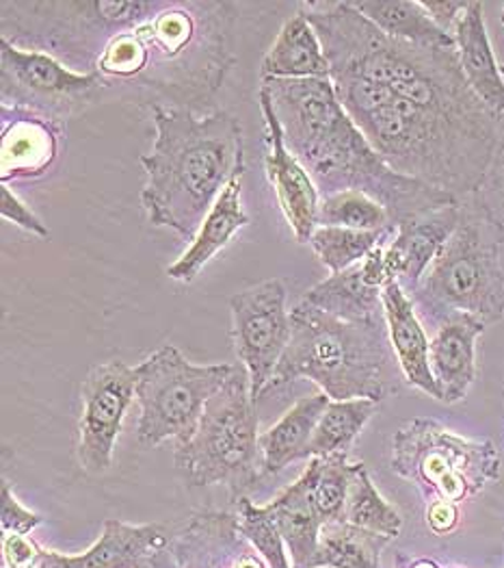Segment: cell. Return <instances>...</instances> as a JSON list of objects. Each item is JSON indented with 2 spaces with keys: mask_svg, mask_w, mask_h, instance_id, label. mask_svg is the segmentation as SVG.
Wrapping results in <instances>:
<instances>
[{
  "mask_svg": "<svg viewBox=\"0 0 504 568\" xmlns=\"http://www.w3.org/2000/svg\"><path fill=\"white\" fill-rule=\"evenodd\" d=\"M236 20L238 7L229 0H158L100 52L92 74L100 77L102 100L150 111L204 109L236 63Z\"/></svg>",
  "mask_w": 504,
  "mask_h": 568,
  "instance_id": "6da1fadb",
  "label": "cell"
},
{
  "mask_svg": "<svg viewBox=\"0 0 504 568\" xmlns=\"http://www.w3.org/2000/svg\"><path fill=\"white\" fill-rule=\"evenodd\" d=\"M284 142L325 195L362 191L381 202L392 224L457 204L451 193L394 172L340 104L331 79H263Z\"/></svg>",
  "mask_w": 504,
  "mask_h": 568,
  "instance_id": "7a4b0ae2",
  "label": "cell"
},
{
  "mask_svg": "<svg viewBox=\"0 0 504 568\" xmlns=\"http://www.w3.org/2000/svg\"><path fill=\"white\" fill-rule=\"evenodd\" d=\"M152 122L154 145L141 154V204L152 226L193 241L219 195L245 172L243 126L224 109L154 106Z\"/></svg>",
  "mask_w": 504,
  "mask_h": 568,
  "instance_id": "3957f363",
  "label": "cell"
},
{
  "mask_svg": "<svg viewBox=\"0 0 504 568\" xmlns=\"http://www.w3.org/2000/svg\"><path fill=\"white\" fill-rule=\"evenodd\" d=\"M290 328L269 388L312 379L331 402H381L397 390L385 320L344 322L301 302L290 311Z\"/></svg>",
  "mask_w": 504,
  "mask_h": 568,
  "instance_id": "277c9868",
  "label": "cell"
},
{
  "mask_svg": "<svg viewBox=\"0 0 504 568\" xmlns=\"http://www.w3.org/2000/svg\"><path fill=\"white\" fill-rule=\"evenodd\" d=\"M504 231L470 195L461 200V220L413 291L418 317L440 326L446 317L465 313L485 326L504 315V274L501 245Z\"/></svg>",
  "mask_w": 504,
  "mask_h": 568,
  "instance_id": "5b68a950",
  "label": "cell"
},
{
  "mask_svg": "<svg viewBox=\"0 0 504 568\" xmlns=\"http://www.w3.org/2000/svg\"><path fill=\"white\" fill-rule=\"evenodd\" d=\"M158 0H2L0 38L92 74L104 47L145 20Z\"/></svg>",
  "mask_w": 504,
  "mask_h": 568,
  "instance_id": "8992f818",
  "label": "cell"
},
{
  "mask_svg": "<svg viewBox=\"0 0 504 568\" xmlns=\"http://www.w3.org/2000/svg\"><path fill=\"white\" fill-rule=\"evenodd\" d=\"M256 399L249 374L234 363L228 382L210 397L195 434L176 445V467L188 486L226 484L229 497L243 493L263 477Z\"/></svg>",
  "mask_w": 504,
  "mask_h": 568,
  "instance_id": "52a82bcc",
  "label": "cell"
},
{
  "mask_svg": "<svg viewBox=\"0 0 504 568\" xmlns=\"http://www.w3.org/2000/svg\"><path fill=\"white\" fill-rule=\"evenodd\" d=\"M392 471L431 501L459 504L501 479L492 440H472L433 419H413L392 438Z\"/></svg>",
  "mask_w": 504,
  "mask_h": 568,
  "instance_id": "ba28073f",
  "label": "cell"
},
{
  "mask_svg": "<svg viewBox=\"0 0 504 568\" xmlns=\"http://www.w3.org/2000/svg\"><path fill=\"white\" fill-rule=\"evenodd\" d=\"M234 363L193 365L174 345H163L135 367L141 406L137 436L145 447L186 443L206 404L228 382Z\"/></svg>",
  "mask_w": 504,
  "mask_h": 568,
  "instance_id": "9c48e42d",
  "label": "cell"
},
{
  "mask_svg": "<svg viewBox=\"0 0 504 568\" xmlns=\"http://www.w3.org/2000/svg\"><path fill=\"white\" fill-rule=\"evenodd\" d=\"M0 100L63 124L102 100V83L97 74L74 72L47 52L0 38Z\"/></svg>",
  "mask_w": 504,
  "mask_h": 568,
  "instance_id": "30bf717a",
  "label": "cell"
},
{
  "mask_svg": "<svg viewBox=\"0 0 504 568\" xmlns=\"http://www.w3.org/2000/svg\"><path fill=\"white\" fill-rule=\"evenodd\" d=\"M229 313L234 354L247 369L251 395L258 399L267 393L292 334L286 286L271 278L238 291L229 297Z\"/></svg>",
  "mask_w": 504,
  "mask_h": 568,
  "instance_id": "8fae6325",
  "label": "cell"
},
{
  "mask_svg": "<svg viewBox=\"0 0 504 568\" xmlns=\"http://www.w3.org/2000/svg\"><path fill=\"white\" fill-rule=\"evenodd\" d=\"M83 415L79 460L88 475H104L113 465V452L124 417L137 397L135 369L122 361L95 365L81 386Z\"/></svg>",
  "mask_w": 504,
  "mask_h": 568,
  "instance_id": "7c38bea8",
  "label": "cell"
},
{
  "mask_svg": "<svg viewBox=\"0 0 504 568\" xmlns=\"http://www.w3.org/2000/svg\"><path fill=\"white\" fill-rule=\"evenodd\" d=\"M260 111L265 118V170L271 187L276 191L277 204L297 239V243H310L312 233L319 229V204L321 193L317 190L308 170L288 150L279 126L274 104L263 90L258 92Z\"/></svg>",
  "mask_w": 504,
  "mask_h": 568,
  "instance_id": "4fadbf2b",
  "label": "cell"
},
{
  "mask_svg": "<svg viewBox=\"0 0 504 568\" xmlns=\"http://www.w3.org/2000/svg\"><path fill=\"white\" fill-rule=\"evenodd\" d=\"M461 220V202L415 215L397 224V233L385 245V263L392 278L412 295L440 250L453 237Z\"/></svg>",
  "mask_w": 504,
  "mask_h": 568,
  "instance_id": "5bb4252c",
  "label": "cell"
},
{
  "mask_svg": "<svg viewBox=\"0 0 504 568\" xmlns=\"http://www.w3.org/2000/svg\"><path fill=\"white\" fill-rule=\"evenodd\" d=\"M383 315L390 345L405 382L413 388L426 393L429 397L442 402V393L433 378L429 361L431 341L415 313L412 297L397 281H392L383 288Z\"/></svg>",
  "mask_w": 504,
  "mask_h": 568,
  "instance_id": "9a60e30c",
  "label": "cell"
},
{
  "mask_svg": "<svg viewBox=\"0 0 504 568\" xmlns=\"http://www.w3.org/2000/svg\"><path fill=\"white\" fill-rule=\"evenodd\" d=\"M485 324L472 315L455 313L446 317L431 338V372L444 404L461 402L476 379V341Z\"/></svg>",
  "mask_w": 504,
  "mask_h": 568,
  "instance_id": "2e32d148",
  "label": "cell"
},
{
  "mask_svg": "<svg viewBox=\"0 0 504 568\" xmlns=\"http://www.w3.org/2000/svg\"><path fill=\"white\" fill-rule=\"evenodd\" d=\"M453 38L459 65L470 90L501 120L504 115V74L487 36L483 2L470 0L467 9L459 16Z\"/></svg>",
  "mask_w": 504,
  "mask_h": 568,
  "instance_id": "e0dca14e",
  "label": "cell"
},
{
  "mask_svg": "<svg viewBox=\"0 0 504 568\" xmlns=\"http://www.w3.org/2000/svg\"><path fill=\"white\" fill-rule=\"evenodd\" d=\"M2 109L11 111V120L2 115V183L42 176L56 159L61 124L22 109Z\"/></svg>",
  "mask_w": 504,
  "mask_h": 568,
  "instance_id": "ac0fdd59",
  "label": "cell"
},
{
  "mask_svg": "<svg viewBox=\"0 0 504 568\" xmlns=\"http://www.w3.org/2000/svg\"><path fill=\"white\" fill-rule=\"evenodd\" d=\"M315 474L317 469L312 460L301 477L267 506L288 547L292 568H317L319 536L325 521L312 499Z\"/></svg>",
  "mask_w": 504,
  "mask_h": 568,
  "instance_id": "d6986e66",
  "label": "cell"
},
{
  "mask_svg": "<svg viewBox=\"0 0 504 568\" xmlns=\"http://www.w3.org/2000/svg\"><path fill=\"white\" fill-rule=\"evenodd\" d=\"M247 224L249 215L245 213L240 202V181H232L206 215L204 224L181 254V258L167 267V276L176 283H193L199 272L210 263V258H215L228 245L229 239Z\"/></svg>",
  "mask_w": 504,
  "mask_h": 568,
  "instance_id": "ffe728a7",
  "label": "cell"
},
{
  "mask_svg": "<svg viewBox=\"0 0 504 568\" xmlns=\"http://www.w3.org/2000/svg\"><path fill=\"white\" fill-rule=\"evenodd\" d=\"M167 545L169 536L156 523L128 525L106 519L92 549L72 556V568H147Z\"/></svg>",
  "mask_w": 504,
  "mask_h": 568,
  "instance_id": "44dd1931",
  "label": "cell"
},
{
  "mask_svg": "<svg viewBox=\"0 0 504 568\" xmlns=\"http://www.w3.org/2000/svg\"><path fill=\"white\" fill-rule=\"evenodd\" d=\"M331 68L321 40L299 9L277 33L260 68L263 79H329Z\"/></svg>",
  "mask_w": 504,
  "mask_h": 568,
  "instance_id": "7402d4cb",
  "label": "cell"
},
{
  "mask_svg": "<svg viewBox=\"0 0 504 568\" xmlns=\"http://www.w3.org/2000/svg\"><path fill=\"white\" fill-rule=\"evenodd\" d=\"M331 399L325 393L301 397L276 426L260 436L263 452V477L284 471L290 463L304 460L312 440L315 427Z\"/></svg>",
  "mask_w": 504,
  "mask_h": 568,
  "instance_id": "603a6c76",
  "label": "cell"
},
{
  "mask_svg": "<svg viewBox=\"0 0 504 568\" xmlns=\"http://www.w3.org/2000/svg\"><path fill=\"white\" fill-rule=\"evenodd\" d=\"M304 302L344 322H379L383 315V288L370 284L362 261L312 286Z\"/></svg>",
  "mask_w": 504,
  "mask_h": 568,
  "instance_id": "cb8c5ba5",
  "label": "cell"
},
{
  "mask_svg": "<svg viewBox=\"0 0 504 568\" xmlns=\"http://www.w3.org/2000/svg\"><path fill=\"white\" fill-rule=\"evenodd\" d=\"M381 33L424 48H455V38L440 29L418 0H351Z\"/></svg>",
  "mask_w": 504,
  "mask_h": 568,
  "instance_id": "d4e9b609",
  "label": "cell"
},
{
  "mask_svg": "<svg viewBox=\"0 0 504 568\" xmlns=\"http://www.w3.org/2000/svg\"><path fill=\"white\" fill-rule=\"evenodd\" d=\"M392 538L351 523H325L317 568H381V554Z\"/></svg>",
  "mask_w": 504,
  "mask_h": 568,
  "instance_id": "484cf974",
  "label": "cell"
},
{
  "mask_svg": "<svg viewBox=\"0 0 504 568\" xmlns=\"http://www.w3.org/2000/svg\"><path fill=\"white\" fill-rule=\"evenodd\" d=\"M379 402L347 399L331 402L315 427L306 458H327L349 454L353 440L360 436L370 417L377 413Z\"/></svg>",
  "mask_w": 504,
  "mask_h": 568,
  "instance_id": "4316f807",
  "label": "cell"
},
{
  "mask_svg": "<svg viewBox=\"0 0 504 568\" xmlns=\"http://www.w3.org/2000/svg\"><path fill=\"white\" fill-rule=\"evenodd\" d=\"M394 233L397 226H390L385 231H351L319 226L310 237V245L331 274H340L364 261L374 247L394 237Z\"/></svg>",
  "mask_w": 504,
  "mask_h": 568,
  "instance_id": "83f0119b",
  "label": "cell"
},
{
  "mask_svg": "<svg viewBox=\"0 0 504 568\" xmlns=\"http://www.w3.org/2000/svg\"><path fill=\"white\" fill-rule=\"evenodd\" d=\"M344 521L383 534L388 538H397L403 529L401 515L381 497V493L377 490L368 475L364 463H356L353 467Z\"/></svg>",
  "mask_w": 504,
  "mask_h": 568,
  "instance_id": "f1b7e54d",
  "label": "cell"
},
{
  "mask_svg": "<svg viewBox=\"0 0 504 568\" xmlns=\"http://www.w3.org/2000/svg\"><path fill=\"white\" fill-rule=\"evenodd\" d=\"M319 226L351 231H385L392 224L388 209L362 191L325 195L319 204Z\"/></svg>",
  "mask_w": 504,
  "mask_h": 568,
  "instance_id": "f546056e",
  "label": "cell"
},
{
  "mask_svg": "<svg viewBox=\"0 0 504 568\" xmlns=\"http://www.w3.org/2000/svg\"><path fill=\"white\" fill-rule=\"evenodd\" d=\"M315 460V486L312 499L325 523L344 521L349 486L356 463H349L347 454H336L327 458H312Z\"/></svg>",
  "mask_w": 504,
  "mask_h": 568,
  "instance_id": "4dcf8cb0",
  "label": "cell"
},
{
  "mask_svg": "<svg viewBox=\"0 0 504 568\" xmlns=\"http://www.w3.org/2000/svg\"><path fill=\"white\" fill-rule=\"evenodd\" d=\"M238 529L251 542V547L260 554V558L269 568H292L286 549L284 538L277 529V523L267 506H254L247 497L238 501Z\"/></svg>",
  "mask_w": 504,
  "mask_h": 568,
  "instance_id": "1f68e13d",
  "label": "cell"
},
{
  "mask_svg": "<svg viewBox=\"0 0 504 568\" xmlns=\"http://www.w3.org/2000/svg\"><path fill=\"white\" fill-rule=\"evenodd\" d=\"M472 197L504 231V115L498 120V140L490 170Z\"/></svg>",
  "mask_w": 504,
  "mask_h": 568,
  "instance_id": "d6a6232c",
  "label": "cell"
},
{
  "mask_svg": "<svg viewBox=\"0 0 504 568\" xmlns=\"http://www.w3.org/2000/svg\"><path fill=\"white\" fill-rule=\"evenodd\" d=\"M42 517L27 510L13 495L11 484L2 477V508H0V527L2 534H31L38 525H42Z\"/></svg>",
  "mask_w": 504,
  "mask_h": 568,
  "instance_id": "836d02e7",
  "label": "cell"
},
{
  "mask_svg": "<svg viewBox=\"0 0 504 568\" xmlns=\"http://www.w3.org/2000/svg\"><path fill=\"white\" fill-rule=\"evenodd\" d=\"M0 215L2 220L16 224L18 229L35 235V237L48 239L50 231L44 226V222L13 193L7 185H2V200H0Z\"/></svg>",
  "mask_w": 504,
  "mask_h": 568,
  "instance_id": "e575fe53",
  "label": "cell"
},
{
  "mask_svg": "<svg viewBox=\"0 0 504 568\" xmlns=\"http://www.w3.org/2000/svg\"><path fill=\"white\" fill-rule=\"evenodd\" d=\"M42 549L27 536L2 534V567L38 568L42 560Z\"/></svg>",
  "mask_w": 504,
  "mask_h": 568,
  "instance_id": "d590c367",
  "label": "cell"
},
{
  "mask_svg": "<svg viewBox=\"0 0 504 568\" xmlns=\"http://www.w3.org/2000/svg\"><path fill=\"white\" fill-rule=\"evenodd\" d=\"M470 0H424L422 7L424 11L433 18V22L444 29L446 33L455 31V24H457L459 16L467 9ZM453 36V33H451Z\"/></svg>",
  "mask_w": 504,
  "mask_h": 568,
  "instance_id": "8d00e7d4",
  "label": "cell"
},
{
  "mask_svg": "<svg viewBox=\"0 0 504 568\" xmlns=\"http://www.w3.org/2000/svg\"><path fill=\"white\" fill-rule=\"evenodd\" d=\"M459 523L457 504L451 501H431L426 508V525L431 531L444 536L451 534Z\"/></svg>",
  "mask_w": 504,
  "mask_h": 568,
  "instance_id": "74e56055",
  "label": "cell"
},
{
  "mask_svg": "<svg viewBox=\"0 0 504 568\" xmlns=\"http://www.w3.org/2000/svg\"><path fill=\"white\" fill-rule=\"evenodd\" d=\"M38 568H72V556H63L56 551H44Z\"/></svg>",
  "mask_w": 504,
  "mask_h": 568,
  "instance_id": "f35d334b",
  "label": "cell"
},
{
  "mask_svg": "<svg viewBox=\"0 0 504 568\" xmlns=\"http://www.w3.org/2000/svg\"><path fill=\"white\" fill-rule=\"evenodd\" d=\"M397 568H440V565H435L433 560H408V558H397Z\"/></svg>",
  "mask_w": 504,
  "mask_h": 568,
  "instance_id": "ab89813d",
  "label": "cell"
},
{
  "mask_svg": "<svg viewBox=\"0 0 504 568\" xmlns=\"http://www.w3.org/2000/svg\"><path fill=\"white\" fill-rule=\"evenodd\" d=\"M503 27H504V4H503Z\"/></svg>",
  "mask_w": 504,
  "mask_h": 568,
  "instance_id": "60d3db41",
  "label": "cell"
},
{
  "mask_svg": "<svg viewBox=\"0 0 504 568\" xmlns=\"http://www.w3.org/2000/svg\"><path fill=\"white\" fill-rule=\"evenodd\" d=\"M501 70H503V74H504V65H501Z\"/></svg>",
  "mask_w": 504,
  "mask_h": 568,
  "instance_id": "b9f144b4",
  "label": "cell"
}]
</instances>
